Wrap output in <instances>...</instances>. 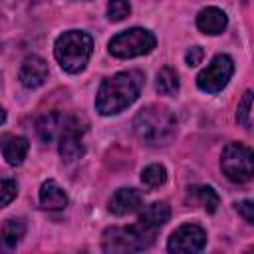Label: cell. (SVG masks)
I'll use <instances>...</instances> for the list:
<instances>
[{"label": "cell", "instance_id": "cell-13", "mask_svg": "<svg viewBox=\"0 0 254 254\" xmlns=\"http://www.w3.org/2000/svg\"><path fill=\"white\" fill-rule=\"evenodd\" d=\"M28 149H30V143L22 135H2L0 137V151L6 159V163L12 167H18L24 163Z\"/></svg>", "mask_w": 254, "mask_h": 254}, {"label": "cell", "instance_id": "cell-22", "mask_svg": "<svg viewBox=\"0 0 254 254\" xmlns=\"http://www.w3.org/2000/svg\"><path fill=\"white\" fill-rule=\"evenodd\" d=\"M131 14L129 0H109L107 2V18L111 22H121Z\"/></svg>", "mask_w": 254, "mask_h": 254}, {"label": "cell", "instance_id": "cell-3", "mask_svg": "<svg viewBox=\"0 0 254 254\" xmlns=\"http://www.w3.org/2000/svg\"><path fill=\"white\" fill-rule=\"evenodd\" d=\"M93 52V40L87 32L81 30H67L58 36L54 44V56L64 71L79 73L85 69Z\"/></svg>", "mask_w": 254, "mask_h": 254}, {"label": "cell", "instance_id": "cell-7", "mask_svg": "<svg viewBox=\"0 0 254 254\" xmlns=\"http://www.w3.org/2000/svg\"><path fill=\"white\" fill-rule=\"evenodd\" d=\"M234 71V62L226 54H218L210 60V64L196 75V85L198 89L206 93H216L222 87H226L228 79L232 77Z\"/></svg>", "mask_w": 254, "mask_h": 254}, {"label": "cell", "instance_id": "cell-15", "mask_svg": "<svg viewBox=\"0 0 254 254\" xmlns=\"http://www.w3.org/2000/svg\"><path fill=\"white\" fill-rule=\"evenodd\" d=\"M228 24V18L226 14L216 8V6H208V8H202L196 16V28L204 34H210V36H216V34H222V30L226 28Z\"/></svg>", "mask_w": 254, "mask_h": 254}, {"label": "cell", "instance_id": "cell-20", "mask_svg": "<svg viewBox=\"0 0 254 254\" xmlns=\"http://www.w3.org/2000/svg\"><path fill=\"white\" fill-rule=\"evenodd\" d=\"M165 181H167V169L163 165H159V163H153V165L145 167L143 173H141V183L145 187H149V189H157Z\"/></svg>", "mask_w": 254, "mask_h": 254}, {"label": "cell", "instance_id": "cell-1", "mask_svg": "<svg viewBox=\"0 0 254 254\" xmlns=\"http://www.w3.org/2000/svg\"><path fill=\"white\" fill-rule=\"evenodd\" d=\"M143 83H145V77L139 69L113 73L111 77L101 81L95 97V109L101 115H115L127 109L139 97Z\"/></svg>", "mask_w": 254, "mask_h": 254}, {"label": "cell", "instance_id": "cell-23", "mask_svg": "<svg viewBox=\"0 0 254 254\" xmlns=\"http://www.w3.org/2000/svg\"><path fill=\"white\" fill-rule=\"evenodd\" d=\"M18 194V187L12 179H0V208L10 204Z\"/></svg>", "mask_w": 254, "mask_h": 254}, {"label": "cell", "instance_id": "cell-2", "mask_svg": "<svg viewBox=\"0 0 254 254\" xmlns=\"http://www.w3.org/2000/svg\"><path fill=\"white\" fill-rule=\"evenodd\" d=\"M133 131L139 141L151 147L169 145L177 135V119L163 105H147L137 111L133 119Z\"/></svg>", "mask_w": 254, "mask_h": 254}, {"label": "cell", "instance_id": "cell-21", "mask_svg": "<svg viewBox=\"0 0 254 254\" xmlns=\"http://www.w3.org/2000/svg\"><path fill=\"white\" fill-rule=\"evenodd\" d=\"M250 115H252V91L248 89V91H244V95H242V99H240V103H238L236 121H238L242 127L250 129V125H252Z\"/></svg>", "mask_w": 254, "mask_h": 254}, {"label": "cell", "instance_id": "cell-12", "mask_svg": "<svg viewBox=\"0 0 254 254\" xmlns=\"http://www.w3.org/2000/svg\"><path fill=\"white\" fill-rule=\"evenodd\" d=\"M143 204V194L137 189H117L109 198V210L117 216L131 214Z\"/></svg>", "mask_w": 254, "mask_h": 254}, {"label": "cell", "instance_id": "cell-25", "mask_svg": "<svg viewBox=\"0 0 254 254\" xmlns=\"http://www.w3.org/2000/svg\"><path fill=\"white\" fill-rule=\"evenodd\" d=\"M236 210H238V214H240L248 224L254 222V204H252V200H242V202H238V204H236Z\"/></svg>", "mask_w": 254, "mask_h": 254}, {"label": "cell", "instance_id": "cell-4", "mask_svg": "<svg viewBox=\"0 0 254 254\" xmlns=\"http://www.w3.org/2000/svg\"><path fill=\"white\" fill-rule=\"evenodd\" d=\"M155 240V234L141 226H111L101 236V248L105 252H141L147 250Z\"/></svg>", "mask_w": 254, "mask_h": 254}, {"label": "cell", "instance_id": "cell-19", "mask_svg": "<svg viewBox=\"0 0 254 254\" xmlns=\"http://www.w3.org/2000/svg\"><path fill=\"white\" fill-rule=\"evenodd\" d=\"M155 87L161 95H177L179 91V75L173 67L165 65L159 73H157V81H155Z\"/></svg>", "mask_w": 254, "mask_h": 254}, {"label": "cell", "instance_id": "cell-18", "mask_svg": "<svg viewBox=\"0 0 254 254\" xmlns=\"http://www.w3.org/2000/svg\"><path fill=\"white\" fill-rule=\"evenodd\" d=\"M189 190H190L189 194H190L204 210L216 212V208H218V204H220V198H218V194H216V190H214L212 187L200 185V187H192V189H189Z\"/></svg>", "mask_w": 254, "mask_h": 254}, {"label": "cell", "instance_id": "cell-11", "mask_svg": "<svg viewBox=\"0 0 254 254\" xmlns=\"http://www.w3.org/2000/svg\"><path fill=\"white\" fill-rule=\"evenodd\" d=\"M18 77H20V83L24 87H28V89L40 87L48 79V64H46V60L40 58V56H28L22 62Z\"/></svg>", "mask_w": 254, "mask_h": 254}, {"label": "cell", "instance_id": "cell-8", "mask_svg": "<svg viewBox=\"0 0 254 254\" xmlns=\"http://www.w3.org/2000/svg\"><path fill=\"white\" fill-rule=\"evenodd\" d=\"M206 244V232L202 226L198 224H183L179 226L169 242H167V250L169 252H200Z\"/></svg>", "mask_w": 254, "mask_h": 254}, {"label": "cell", "instance_id": "cell-10", "mask_svg": "<svg viewBox=\"0 0 254 254\" xmlns=\"http://www.w3.org/2000/svg\"><path fill=\"white\" fill-rule=\"evenodd\" d=\"M77 117H71V115H64V113H48L44 117L38 119L36 123V131L40 135V139L44 143H52L56 139H60V135L75 121Z\"/></svg>", "mask_w": 254, "mask_h": 254}, {"label": "cell", "instance_id": "cell-9", "mask_svg": "<svg viewBox=\"0 0 254 254\" xmlns=\"http://www.w3.org/2000/svg\"><path fill=\"white\" fill-rule=\"evenodd\" d=\"M81 133H83V127L79 125V121L75 119L62 135H60V155L64 161L67 163H73L77 161L79 157H83L85 153V147H83V139H81Z\"/></svg>", "mask_w": 254, "mask_h": 254}, {"label": "cell", "instance_id": "cell-26", "mask_svg": "<svg viewBox=\"0 0 254 254\" xmlns=\"http://www.w3.org/2000/svg\"><path fill=\"white\" fill-rule=\"evenodd\" d=\"M4 121H6V111H4L2 107H0V125H2Z\"/></svg>", "mask_w": 254, "mask_h": 254}, {"label": "cell", "instance_id": "cell-24", "mask_svg": "<svg viewBox=\"0 0 254 254\" xmlns=\"http://www.w3.org/2000/svg\"><path fill=\"white\" fill-rule=\"evenodd\" d=\"M202 58H204V50L200 48V46H192V48H189L187 50V54H185V62H187V65H198L200 62H202Z\"/></svg>", "mask_w": 254, "mask_h": 254}, {"label": "cell", "instance_id": "cell-16", "mask_svg": "<svg viewBox=\"0 0 254 254\" xmlns=\"http://www.w3.org/2000/svg\"><path fill=\"white\" fill-rule=\"evenodd\" d=\"M40 204L46 210H62L67 206V194L54 179H48L40 187Z\"/></svg>", "mask_w": 254, "mask_h": 254}, {"label": "cell", "instance_id": "cell-17", "mask_svg": "<svg viewBox=\"0 0 254 254\" xmlns=\"http://www.w3.org/2000/svg\"><path fill=\"white\" fill-rule=\"evenodd\" d=\"M26 234V222L22 218H8L0 228V250H14Z\"/></svg>", "mask_w": 254, "mask_h": 254}, {"label": "cell", "instance_id": "cell-6", "mask_svg": "<svg viewBox=\"0 0 254 254\" xmlns=\"http://www.w3.org/2000/svg\"><path fill=\"white\" fill-rule=\"evenodd\" d=\"M222 173L226 175L228 181L232 183H248L252 179V149L246 147L244 143H228L222 149V159H220Z\"/></svg>", "mask_w": 254, "mask_h": 254}, {"label": "cell", "instance_id": "cell-14", "mask_svg": "<svg viewBox=\"0 0 254 254\" xmlns=\"http://www.w3.org/2000/svg\"><path fill=\"white\" fill-rule=\"evenodd\" d=\"M169 216H171V208H169L167 202H153V204H149L139 214L137 226H141L143 230H147L151 234H157V230L161 226H165V222L169 220Z\"/></svg>", "mask_w": 254, "mask_h": 254}, {"label": "cell", "instance_id": "cell-5", "mask_svg": "<svg viewBox=\"0 0 254 254\" xmlns=\"http://www.w3.org/2000/svg\"><path fill=\"white\" fill-rule=\"evenodd\" d=\"M155 36L145 28H129L119 32L109 42V54L115 58H137L145 56L155 48Z\"/></svg>", "mask_w": 254, "mask_h": 254}]
</instances>
